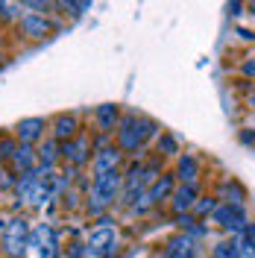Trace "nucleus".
I'll list each match as a JSON object with an SVG mask.
<instances>
[{
    "label": "nucleus",
    "instance_id": "4be33fe9",
    "mask_svg": "<svg viewBox=\"0 0 255 258\" xmlns=\"http://www.w3.org/2000/svg\"><path fill=\"white\" fill-rule=\"evenodd\" d=\"M15 150H18V141H15V138H0V159H9V161H12Z\"/></svg>",
    "mask_w": 255,
    "mask_h": 258
},
{
    "label": "nucleus",
    "instance_id": "72a5a7b5",
    "mask_svg": "<svg viewBox=\"0 0 255 258\" xmlns=\"http://www.w3.org/2000/svg\"><path fill=\"white\" fill-rule=\"evenodd\" d=\"M164 258H170V255H164Z\"/></svg>",
    "mask_w": 255,
    "mask_h": 258
},
{
    "label": "nucleus",
    "instance_id": "5701e85b",
    "mask_svg": "<svg viewBox=\"0 0 255 258\" xmlns=\"http://www.w3.org/2000/svg\"><path fill=\"white\" fill-rule=\"evenodd\" d=\"M238 243V258H255V243L252 241H246V238H240Z\"/></svg>",
    "mask_w": 255,
    "mask_h": 258
},
{
    "label": "nucleus",
    "instance_id": "bb28decb",
    "mask_svg": "<svg viewBox=\"0 0 255 258\" xmlns=\"http://www.w3.org/2000/svg\"><path fill=\"white\" fill-rule=\"evenodd\" d=\"M243 238L255 243V223H246V229H243Z\"/></svg>",
    "mask_w": 255,
    "mask_h": 258
},
{
    "label": "nucleus",
    "instance_id": "2eb2a0df",
    "mask_svg": "<svg viewBox=\"0 0 255 258\" xmlns=\"http://www.w3.org/2000/svg\"><path fill=\"white\" fill-rule=\"evenodd\" d=\"M71 138H77V117L74 114H59L56 120H53V141H71Z\"/></svg>",
    "mask_w": 255,
    "mask_h": 258
},
{
    "label": "nucleus",
    "instance_id": "6e6552de",
    "mask_svg": "<svg viewBox=\"0 0 255 258\" xmlns=\"http://www.w3.org/2000/svg\"><path fill=\"white\" fill-rule=\"evenodd\" d=\"M214 223H220L226 232H243L246 229V217H243V209H232V206H217L214 209Z\"/></svg>",
    "mask_w": 255,
    "mask_h": 258
},
{
    "label": "nucleus",
    "instance_id": "cd10ccee",
    "mask_svg": "<svg viewBox=\"0 0 255 258\" xmlns=\"http://www.w3.org/2000/svg\"><path fill=\"white\" fill-rule=\"evenodd\" d=\"M243 74H246V77H255V59H249V62L243 64Z\"/></svg>",
    "mask_w": 255,
    "mask_h": 258
},
{
    "label": "nucleus",
    "instance_id": "a878e982",
    "mask_svg": "<svg viewBox=\"0 0 255 258\" xmlns=\"http://www.w3.org/2000/svg\"><path fill=\"white\" fill-rule=\"evenodd\" d=\"M240 144H249V147L255 144V135L249 132V129H243V132H240Z\"/></svg>",
    "mask_w": 255,
    "mask_h": 258
},
{
    "label": "nucleus",
    "instance_id": "4468645a",
    "mask_svg": "<svg viewBox=\"0 0 255 258\" xmlns=\"http://www.w3.org/2000/svg\"><path fill=\"white\" fill-rule=\"evenodd\" d=\"M173 176L170 173H164V176H159L153 185H150V191H147V200H150V206H156V203H161V200H167V197H173Z\"/></svg>",
    "mask_w": 255,
    "mask_h": 258
},
{
    "label": "nucleus",
    "instance_id": "f8f14e48",
    "mask_svg": "<svg viewBox=\"0 0 255 258\" xmlns=\"http://www.w3.org/2000/svg\"><path fill=\"white\" fill-rule=\"evenodd\" d=\"M12 167H15L21 176L24 173H35V167H38V150H32L27 144H18L15 156H12Z\"/></svg>",
    "mask_w": 255,
    "mask_h": 258
},
{
    "label": "nucleus",
    "instance_id": "423d86ee",
    "mask_svg": "<svg viewBox=\"0 0 255 258\" xmlns=\"http://www.w3.org/2000/svg\"><path fill=\"white\" fill-rule=\"evenodd\" d=\"M88 150H91V141H88L85 135H77V138L59 144V159L68 161L71 167H82V164L88 161Z\"/></svg>",
    "mask_w": 255,
    "mask_h": 258
},
{
    "label": "nucleus",
    "instance_id": "9d476101",
    "mask_svg": "<svg viewBox=\"0 0 255 258\" xmlns=\"http://www.w3.org/2000/svg\"><path fill=\"white\" fill-rule=\"evenodd\" d=\"M21 32L27 35V38H44L50 32V21L44 15H38V12H27V15H21Z\"/></svg>",
    "mask_w": 255,
    "mask_h": 258
},
{
    "label": "nucleus",
    "instance_id": "c85d7f7f",
    "mask_svg": "<svg viewBox=\"0 0 255 258\" xmlns=\"http://www.w3.org/2000/svg\"><path fill=\"white\" fill-rule=\"evenodd\" d=\"M240 9H243L240 3H229V12H232V15H240Z\"/></svg>",
    "mask_w": 255,
    "mask_h": 258
},
{
    "label": "nucleus",
    "instance_id": "39448f33",
    "mask_svg": "<svg viewBox=\"0 0 255 258\" xmlns=\"http://www.w3.org/2000/svg\"><path fill=\"white\" fill-rule=\"evenodd\" d=\"M30 246L38 249V258H59V235L47 223H41L30 235Z\"/></svg>",
    "mask_w": 255,
    "mask_h": 258
},
{
    "label": "nucleus",
    "instance_id": "1a4fd4ad",
    "mask_svg": "<svg viewBox=\"0 0 255 258\" xmlns=\"http://www.w3.org/2000/svg\"><path fill=\"white\" fill-rule=\"evenodd\" d=\"M117 164H120V150L117 147H103V150H97L94 161H91V170H94V176H103V173L117 170Z\"/></svg>",
    "mask_w": 255,
    "mask_h": 258
},
{
    "label": "nucleus",
    "instance_id": "9b49d317",
    "mask_svg": "<svg viewBox=\"0 0 255 258\" xmlns=\"http://www.w3.org/2000/svg\"><path fill=\"white\" fill-rule=\"evenodd\" d=\"M164 255H170V258H200V249H197V241H191L188 235H176V238L167 241Z\"/></svg>",
    "mask_w": 255,
    "mask_h": 258
},
{
    "label": "nucleus",
    "instance_id": "aec40b11",
    "mask_svg": "<svg viewBox=\"0 0 255 258\" xmlns=\"http://www.w3.org/2000/svg\"><path fill=\"white\" fill-rule=\"evenodd\" d=\"M159 153L161 156H176L179 153V144H176L173 135H161L159 138Z\"/></svg>",
    "mask_w": 255,
    "mask_h": 258
},
{
    "label": "nucleus",
    "instance_id": "b1692460",
    "mask_svg": "<svg viewBox=\"0 0 255 258\" xmlns=\"http://www.w3.org/2000/svg\"><path fill=\"white\" fill-rule=\"evenodd\" d=\"M21 6L18 3H0V18H15L18 15V21H21V12H18Z\"/></svg>",
    "mask_w": 255,
    "mask_h": 258
},
{
    "label": "nucleus",
    "instance_id": "6ab92c4d",
    "mask_svg": "<svg viewBox=\"0 0 255 258\" xmlns=\"http://www.w3.org/2000/svg\"><path fill=\"white\" fill-rule=\"evenodd\" d=\"M214 209H217V200H214V197H203V200H197L194 214H197V217H206V214H214Z\"/></svg>",
    "mask_w": 255,
    "mask_h": 258
},
{
    "label": "nucleus",
    "instance_id": "ddd939ff",
    "mask_svg": "<svg viewBox=\"0 0 255 258\" xmlns=\"http://www.w3.org/2000/svg\"><path fill=\"white\" fill-rule=\"evenodd\" d=\"M170 200H173L176 214H188V211H194V206H197V185H179Z\"/></svg>",
    "mask_w": 255,
    "mask_h": 258
},
{
    "label": "nucleus",
    "instance_id": "7c9ffc66",
    "mask_svg": "<svg viewBox=\"0 0 255 258\" xmlns=\"http://www.w3.org/2000/svg\"><path fill=\"white\" fill-rule=\"evenodd\" d=\"M249 103H252V106H255V94H252V97H249Z\"/></svg>",
    "mask_w": 255,
    "mask_h": 258
},
{
    "label": "nucleus",
    "instance_id": "dca6fc26",
    "mask_svg": "<svg viewBox=\"0 0 255 258\" xmlns=\"http://www.w3.org/2000/svg\"><path fill=\"white\" fill-rule=\"evenodd\" d=\"M220 200H226L223 206H232V209H243V200H246V194H243V188H240L238 182L226 179L223 185H220Z\"/></svg>",
    "mask_w": 255,
    "mask_h": 258
},
{
    "label": "nucleus",
    "instance_id": "393cba45",
    "mask_svg": "<svg viewBox=\"0 0 255 258\" xmlns=\"http://www.w3.org/2000/svg\"><path fill=\"white\" fill-rule=\"evenodd\" d=\"M65 9H74V15H80L82 9H91V3H62Z\"/></svg>",
    "mask_w": 255,
    "mask_h": 258
},
{
    "label": "nucleus",
    "instance_id": "473e14b6",
    "mask_svg": "<svg viewBox=\"0 0 255 258\" xmlns=\"http://www.w3.org/2000/svg\"><path fill=\"white\" fill-rule=\"evenodd\" d=\"M0 182H3V170H0Z\"/></svg>",
    "mask_w": 255,
    "mask_h": 258
},
{
    "label": "nucleus",
    "instance_id": "c756f323",
    "mask_svg": "<svg viewBox=\"0 0 255 258\" xmlns=\"http://www.w3.org/2000/svg\"><path fill=\"white\" fill-rule=\"evenodd\" d=\"M27 6H30V9H47L50 3H38V0H35V3H27Z\"/></svg>",
    "mask_w": 255,
    "mask_h": 258
},
{
    "label": "nucleus",
    "instance_id": "f03ea898",
    "mask_svg": "<svg viewBox=\"0 0 255 258\" xmlns=\"http://www.w3.org/2000/svg\"><path fill=\"white\" fill-rule=\"evenodd\" d=\"M120 188H123V176H120V170L94 176L91 191H88V211H91V214H103L106 209H112L114 200L120 197Z\"/></svg>",
    "mask_w": 255,
    "mask_h": 258
},
{
    "label": "nucleus",
    "instance_id": "a211bd4d",
    "mask_svg": "<svg viewBox=\"0 0 255 258\" xmlns=\"http://www.w3.org/2000/svg\"><path fill=\"white\" fill-rule=\"evenodd\" d=\"M197 173H200V164L194 156H182L179 159V170H176V176L182 179V185H197Z\"/></svg>",
    "mask_w": 255,
    "mask_h": 258
},
{
    "label": "nucleus",
    "instance_id": "f3484780",
    "mask_svg": "<svg viewBox=\"0 0 255 258\" xmlns=\"http://www.w3.org/2000/svg\"><path fill=\"white\" fill-rule=\"evenodd\" d=\"M97 126H100V132H114V126H117V106H112V103H106V106H97Z\"/></svg>",
    "mask_w": 255,
    "mask_h": 258
},
{
    "label": "nucleus",
    "instance_id": "0eeeda50",
    "mask_svg": "<svg viewBox=\"0 0 255 258\" xmlns=\"http://www.w3.org/2000/svg\"><path fill=\"white\" fill-rule=\"evenodd\" d=\"M44 129H47L44 117H24V120H18V126H15V141L32 147L44 138Z\"/></svg>",
    "mask_w": 255,
    "mask_h": 258
},
{
    "label": "nucleus",
    "instance_id": "2f4dec72",
    "mask_svg": "<svg viewBox=\"0 0 255 258\" xmlns=\"http://www.w3.org/2000/svg\"><path fill=\"white\" fill-rule=\"evenodd\" d=\"M249 9H252V15H255V3H252V6H249Z\"/></svg>",
    "mask_w": 255,
    "mask_h": 258
},
{
    "label": "nucleus",
    "instance_id": "412c9836",
    "mask_svg": "<svg viewBox=\"0 0 255 258\" xmlns=\"http://www.w3.org/2000/svg\"><path fill=\"white\" fill-rule=\"evenodd\" d=\"M211 255L214 258H238V243H217Z\"/></svg>",
    "mask_w": 255,
    "mask_h": 258
},
{
    "label": "nucleus",
    "instance_id": "20e7f679",
    "mask_svg": "<svg viewBox=\"0 0 255 258\" xmlns=\"http://www.w3.org/2000/svg\"><path fill=\"white\" fill-rule=\"evenodd\" d=\"M117 252V229L114 226H97L88 232L85 241V258H106Z\"/></svg>",
    "mask_w": 255,
    "mask_h": 258
},
{
    "label": "nucleus",
    "instance_id": "f257e3e1",
    "mask_svg": "<svg viewBox=\"0 0 255 258\" xmlns=\"http://www.w3.org/2000/svg\"><path fill=\"white\" fill-rule=\"evenodd\" d=\"M156 132H159L156 120L138 117V114H126L120 120V126H117V150L120 153H138L144 147V141L150 135H156Z\"/></svg>",
    "mask_w": 255,
    "mask_h": 258
},
{
    "label": "nucleus",
    "instance_id": "7ed1b4c3",
    "mask_svg": "<svg viewBox=\"0 0 255 258\" xmlns=\"http://www.w3.org/2000/svg\"><path fill=\"white\" fill-rule=\"evenodd\" d=\"M27 243H30V223L24 217H15V220L0 226V249H3V255L21 258L27 252Z\"/></svg>",
    "mask_w": 255,
    "mask_h": 258
}]
</instances>
